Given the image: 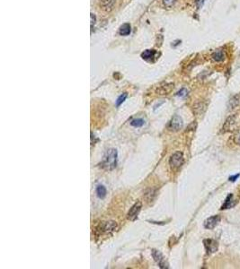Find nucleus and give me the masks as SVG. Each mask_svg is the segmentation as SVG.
I'll list each match as a JSON object with an SVG mask.
<instances>
[{"mask_svg": "<svg viewBox=\"0 0 240 269\" xmlns=\"http://www.w3.org/2000/svg\"><path fill=\"white\" fill-rule=\"evenodd\" d=\"M117 224L113 221H109V222H104L102 224L99 225L98 227V231L102 233H110L116 230Z\"/></svg>", "mask_w": 240, "mask_h": 269, "instance_id": "423d86ee", "label": "nucleus"}, {"mask_svg": "<svg viewBox=\"0 0 240 269\" xmlns=\"http://www.w3.org/2000/svg\"><path fill=\"white\" fill-rule=\"evenodd\" d=\"M238 103H239V98H238V95H236V96L232 97L229 100V101H228V107H229V109H234V108H236L238 105Z\"/></svg>", "mask_w": 240, "mask_h": 269, "instance_id": "2eb2a0df", "label": "nucleus"}, {"mask_svg": "<svg viewBox=\"0 0 240 269\" xmlns=\"http://www.w3.org/2000/svg\"><path fill=\"white\" fill-rule=\"evenodd\" d=\"M151 254H152V257L154 258V260L157 262V264L159 266L160 268H168V263L167 261L165 260V257L162 255V253L157 250H152L151 251Z\"/></svg>", "mask_w": 240, "mask_h": 269, "instance_id": "20e7f679", "label": "nucleus"}, {"mask_svg": "<svg viewBox=\"0 0 240 269\" xmlns=\"http://www.w3.org/2000/svg\"><path fill=\"white\" fill-rule=\"evenodd\" d=\"M176 0H163L164 2V5L167 7H171L175 3H176Z\"/></svg>", "mask_w": 240, "mask_h": 269, "instance_id": "6ab92c4d", "label": "nucleus"}, {"mask_svg": "<svg viewBox=\"0 0 240 269\" xmlns=\"http://www.w3.org/2000/svg\"><path fill=\"white\" fill-rule=\"evenodd\" d=\"M155 50H150V49H148V50H145L142 54H141V57L146 59V60H150L152 58L155 57Z\"/></svg>", "mask_w": 240, "mask_h": 269, "instance_id": "4468645a", "label": "nucleus"}, {"mask_svg": "<svg viewBox=\"0 0 240 269\" xmlns=\"http://www.w3.org/2000/svg\"><path fill=\"white\" fill-rule=\"evenodd\" d=\"M187 93H188V92H187V90H186V89H184V88H183L181 91H179V92L177 93V94H176V95H177V96H180V97H185L186 95H187Z\"/></svg>", "mask_w": 240, "mask_h": 269, "instance_id": "aec40b11", "label": "nucleus"}, {"mask_svg": "<svg viewBox=\"0 0 240 269\" xmlns=\"http://www.w3.org/2000/svg\"><path fill=\"white\" fill-rule=\"evenodd\" d=\"M183 119L180 116L176 115L174 116L171 119V121L169 122L168 125V128L171 131H178L183 128Z\"/></svg>", "mask_w": 240, "mask_h": 269, "instance_id": "0eeeda50", "label": "nucleus"}, {"mask_svg": "<svg viewBox=\"0 0 240 269\" xmlns=\"http://www.w3.org/2000/svg\"><path fill=\"white\" fill-rule=\"evenodd\" d=\"M117 158H118V153L115 149H109L105 153L103 159L102 161V167L104 170L112 171L113 170L117 165Z\"/></svg>", "mask_w": 240, "mask_h": 269, "instance_id": "f257e3e1", "label": "nucleus"}, {"mask_svg": "<svg viewBox=\"0 0 240 269\" xmlns=\"http://www.w3.org/2000/svg\"><path fill=\"white\" fill-rule=\"evenodd\" d=\"M211 58L214 61H216V62H221V61H224L225 60L226 54H225L224 50H222V49H217L216 51H214L211 54Z\"/></svg>", "mask_w": 240, "mask_h": 269, "instance_id": "9d476101", "label": "nucleus"}, {"mask_svg": "<svg viewBox=\"0 0 240 269\" xmlns=\"http://www.w3.org/2000/svg\"><path fill=\"white\" fill-rule=\"evenodd\" d=\"M220 222V215H213L209 217L208 219L205 220L204 222V227L208 230H212L214 229L217 224Z\"/></svg>", "mask_w": 240, "mask_h": 269, "instance_id": "1a4fd4ad", "label": "nucleus"}, {"mask_svg": "<svg viewBox=\"0 0 240 269\" xmlns=\"http://www.w3.org/2000/svg\"><path fill=\"white\" fill-rule=\"evenodd\" d=\"M119 32H120V35L122 36H127L130 33V25L129 23H124L122 24L120 27V30H119Z\"/></svg>", "mask_w": 240, "mask_h": 269, "instance_id": "f8f14e48", "label": "nucleus"}, {"mask_svg": "<svg viewBox=\"0 0 240 269\" xmlns=\"http://www.w3.org/2000/svg\"><path fill=\"white\" fill-rule=\"evenodd\" d=\"M240 128V115L235 114L228 117L223 126L224 132H234Z\"/></svg>", "mask_w": 240, "mask_h": 269, "instance_id": "f03ea898", "label": "nucleus"}, {"mask_svg": "<svg viewBox=\"0 0 240 269\" xmlns=\"http://www.w3.org/2000/svg\"><path fill=\"white\" fill-rule=\"evenodd\" d=\"M204 3V0H196V4L198 5V7H200Z\"/></svg>", "mask_w": 240, "mask_h": 269, "instance_id": "4be33fe9", "label": "nucleus"}, {"mask_svg": "<svg viewBox=\"0 0 240 269\" xmlns=\"http://www.w3.org/2000/svg\"><path fill=\"white\" fill-rule=\"evenodd\" d=\"M235 205H236V204L233 203V195H232V194H229V195L227 196V198H226V200H225L223 206H221V210L229 209V208L233 207Z\"/></svg>", "mask_w": 240, "mask_h": 269, "instance_id": "9b49d317", "label": "nucleus"}, {"mask_svg": "<svg viewBox=\"0 0 240 269\" xmlns=\"http://www.w3.org/2000/svg\"><path fill=\"white\" fill-rule=\"evenodd\" d=\"M103 8H104L106 11H110L113 8L114 5V0H101Z\"/></svg>", "mask_w": 240, "mask_h": 269, "instance_id": "ddd939ff", "label": "nucleus"}, {"mask_svg": "<svg viewBox=\"0 0 240 269\" xmlns=\"http://www.w3.org/2000/svg\"><path fill=\"white\" fill-rule=\"evenodd\" d=\"M126 98H127V94H121V95L117 99V100H116V106L119 107L120 104L126 100Z\"/></svg>", "mask_w": 240, "mask_h": 269, "instance_id": "a211bd4d", "label": "nucleus"}, {"mask_svg": "<svg viewBox=\"0 0 240 269\" xmlns=\"http://www.w3.org/2000/svg\"><path fill=\"white\" fill-rule=\"evenodd\" d=\"M238 177H239V174H237V175L234 176V177H230V178H229V180H230V181H235Z\"/></svg>", "mask_w": 240, "mask_h": 269, "instance_id": "5701e85b", "label": "nucleus"}, {"mask_svg": "<svg viewBox=\"0 0 240 269\" xmlns=\"http://www.w3.org/2000/svg\"><path fill=\"white\" fill-rule=\"evenodd\" d=\"M96 194L99 198H104L106 196V189L104 188V186H103V185L98 186L96 188Z\"/></svg>", "mask_w": 240, "mask_h": 269, "instance_id": "dca6fc26", "label": "nucleus"}, {"mask_svg": "<svg viewBox=\"0 0 240 269\" xmlns=\"http://www.w3.org/2000/svg\"><path fill=\"white\" fill-rule=\"evenodd\" d=\"M141 207H142V203L140 201H137L130 209L128 215H127V218L130 221H135L138 218V215L141 210Z\"/></svg>", "mask_w": 240, "mask_h": 269, "instance_id": "39448f33", "label": "nucleus"}, {"mask_svg": "<svg viewBox=\"0 0 240 269\" xmlns=\"http://www.w3.org/2000/svg\"><path fill=\"white\" fill-rule=\"evenodd\" d=\"M183 163V154L181 152H176L172 154L169 160V164L173 169H178Z\"/></svg>", "mask_w": 240, "mask_h": 269, "instance_id": "7ed1b4c3", "label": "nucleus"}, {"mask_svg": "<svg viewBox=\"0 0 240 269\" xmlns=\"http://www.w3.org/2000/svg\"><path fill=\"white\" fill-rule=\"evenodd\" d=\"M203 244H204V247L206 249V251L208 252V254H211V253L216 252L219 248L218 242L212 239H205L203 240Z\"/></svg>", "mask_w": 240, "mask_h": 269, "instance_id": "6e6552de", "label": "nucleus"}, {"mask_svg": "<svg viewBox=\"0 0 240 269\" xmlns=\"http://www.w3.org/2000/svg\"><path fill=\"white\" fill-rule=\"evenodd\" d=\"M145 124V121L142 118H137V119H133L130 122V125L134 128H141L143 125Z\"/></svg>", "mask_w": 240, "mask_h": 269, "instance_id": "f3484780", "label": "nucleus"}, {"mask_svg": "<svg viewBox=\"0 0 240 269\" xmlns=\"http://www.w3.org/2000/svg\"><path fill=\"white\" fill-rule=\"evenodd\" d=\"M234 142H235L237 145H240V131L238 133H237V134L234 135Z\"/></svg>", "mask_w": 240, "mask_h": 269, "instance_id": "412c9836", "label": "nucleus"}]
</instances>
